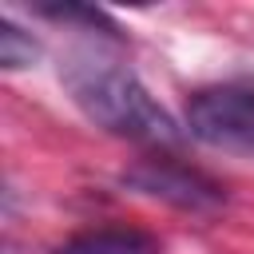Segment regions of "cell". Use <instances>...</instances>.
<instances>
[{
    "label": "cell",
    "instance_id": "1",
    "mask_svg": "<svg viewBox=\"0 0 254 254\" xmlns=\"http://www.w3.org/2000/svg\"><path fill=\"white\" fill-rule=\"evenodd\" d=\"M60 83L71 95V103L107 135L147 143V147H183L187 143V127H179L171 119V111H163L151 99L143 79L115 56L87 52V48L67 52L60 60Z\"/></svg>",
    "mask_w": 254,
    "mask_h": 254
},
{
    "label": "cell",
    "instance_id": "2",
    "mask_svg": "<svg viewBox=\"0 0 254 254\" xmlns=\"http://www.w3.org/2000/svg\"><path fill=\"white\" fill-rule=\"evenodd\" d=\"M183 127L194 143L254 159V83H210L187 99Z\"/></svg>",
    "mask_w": 254,
    "mask_h": 254
},
{
    "label": "cell",
    "instance_id": "3",
    "mask_svg": "<svg viewBox=\"0 0 254 254\" xmlns=\"http://www.w3.org/2000/svg\"><path fill=\"white\" fill-rule=\"evenodd\" d=\"M119 183L143 198L167 202L175 210H190V214H210L226 206V187L218 179H210L206 171L167 159V155H143L131 167L119 171Z\"/></svg>",
    "mask_w": 254,
    "mask_h": 254
},
{
    "label": "cell",
    "instance_id": "4",
    "mask_svg": "<svg viewBox=\"0 0 254 254\" xmlns=\"http://www.w3.org/2000/svg\"><path fill=\"white\" fill-rule=\"evenodd\" d=\"M56 254H163L159 238L135 226H99V230H79L67 242L56 246Z\"/></svg>",
    "mask_w": 254,
    "mask_h": 254
},
{
    "label": "cell",
    "instance_id": "5",
    "mask_svg": "<svg viewBox=\"0 0 254 254\" xmlns=\"http://www.w3.org/2000/svg\"><path fill=\"white\" fill-rule=\"evenodd\" d=\"M32 12L44 16V20H56V24H79V28H87L91 36H103V40H115V44L127 40L123 28H119L103 8H91V4H32Z\"/></svg>",
    "mask_w": 254,
    "mask_h": 254
},
{
    "label": "cell",
    "instance_id": "6",
    "mask_svg": "<svg viewBox=\"0 0 254 254\" xmlns=\"http://www.w3.org/2000/svg\"><path fill=\"white\" fill-rule=\"evenodd\" d=\"M36 60H40V40L24 32L12 16H0V67L20 71V67H32Z\"/></svg>",
    "mask_w": 254,
    "mask_h": 254
}]
</instances>
